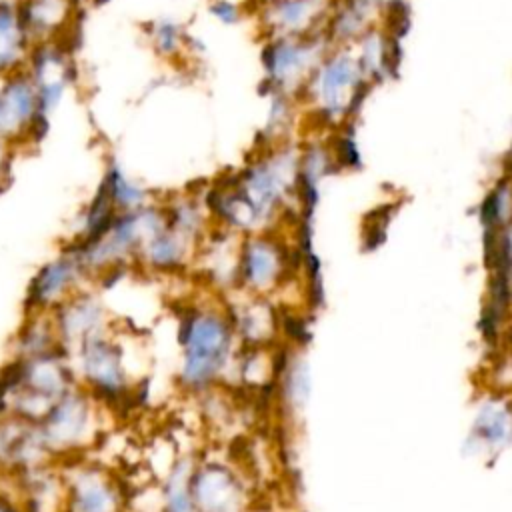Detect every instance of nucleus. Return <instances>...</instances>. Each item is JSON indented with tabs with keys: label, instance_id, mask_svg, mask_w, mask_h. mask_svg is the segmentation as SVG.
<instances>
[{
	"label": "nucleus",
	"instance_id": "nucleus-13",
	"mask_svg": "<svg viewBox=\"0 0 512 512\" xmlns=\"http://www.w3.org/2000/svg\"><path fill=\"white\" fill-rule=\"evenodd\" d=\"M334 0H266L256 8L264 36L326 32Z\"/></svg>",
	"mask_w": 512,
	"mask_h": 512
},
{
	"label": "nucleus",
	"instance_id": "nucleus-7",
	"mask_svg": "<svg viewBox=\"0 0 512 512\" xmlns=\"http://www.w3.org/2000/svg\"><path fill=\"white\" fill-rule=\"evenodd\" d=\"M330 48L332 44L326 32L302 36H264L260 46L264 96H270L272 92H284L298 100L300 90Z\"/></svg>",
	"mask_w": 512,
	"mask_h": 512
},
{
	"label": "nucleus",
	"instance_id": "nucleus-22",
	"mask_svg": "<svg viewBox=\"0 0 512 512\" xmlns=\"http://www.w3.org/2000/svg\"><path fill=\"white\" fill-rule=\"evenodd\" d=\"M78 2H80V0H78Z\"/></svg>",
	"mask_w": 512,
	"mask_h": 512
},
{
	"label": "nucleus",
	"instance_id": "nucleus-9",
	"mask_svg": "<svg viewBox=\"0 0 512 512\" xmlns=\"http://www.w3.org/2000/svg\"><path fill=\"white\" fill-rule=\"evenodd\" d=\"M190 490L198 512H246L248 480L226 458L196 456Z\"/></svg>",
	"mask_w": 512,
	"mask_h": 512
},
{
	"label": "nucleus",
	"instance_id": "nucleus-17",
	"mask_svg": "<svg viewBox=\"0 0 512 512\" xmlns=\"http://www.w3.org/2000/svg\"><path fill=\"white\" fill-rule=\"evenodd\" d=\"M100 184L106 188V192L112 198L118 212L140 210V208L148 206L150 202H154L152 192L144 184H140L138 180L128 176L116 160H108L104 174L100 178Z\"/></svg>",
	"mask_w": 512,
	"mask_h": 512
},
{
	"label": "nucleus",
	"instance_id": "nucleus-21",
	"mask_svg": "<svg viewBox=\"0 0 512 512\" xmlns=\"http://www.w3.org/2000/svg\"><path fill=\"white\" fill-rule=\"evenodd\" d=\"M6 134V98H4V74H0V138Z\"/></svg>",
	"mask_w": 512,
	"mask_h": 512
},
{
	"label": "nucleus",
	"instance_id": "nucleus-5",
	"mask_svg": "<svg viewBox=\"0 0 512 512\" xmlns=\"http://www.w3.org/2000/svg\"><path fill=\"white\" fill-rule=\"evenodd\" d=\"M110 408L86 388H70L38 422L56 464L84 458L104 436Z\"/></svg>",
	"mask_w": 512,
	"mask_h": 512
},
{
	"label": "nucleus",
	"instance_id": "nucleus-19",
	"mask_svg": "<svg viewBox=\"0 0 512 512\" xmlns=\"http://www.w3.org/2000/svg\"><path fill=\"white\" fill-rule=\"evenodd\" d=\"M208 14L224 26H234L244 18V8L236 0H210Z\"/></svg>",
	"mask_w": 512,
	"mask_h": 512
},
{
	"label": "nucleus",
	"instance_id": "nucleus-2",
	"mask_svg": "<svg viewBox=\"0 0 512 512\" xmlns=\"http://www.w3.org/2000/svg\"><path fill=\"white\" fill-rule=\"evenodd\" d=\"M76 374L64 350L10 358L0 374V410L40 422L70 388Z\"/></svg>",
	"mask_w": 512,
	"mask_h": 512
},
{
	"label": "nucleus",
	"instance_id": "nucleus-10",
	"mask_svg": "<svg viewBox=\"0 0 512 512\" xmlns=\"http://www.w3.org/2000/svg\"><path fill=\"white\" fill-rule=\"evenodd\" d=\"M54 464L38 422L0 410V480L14 482Z\"/></svg>",
	"mask_w": 512,
	"mask_h": 512
},
{
	"label": "nucleus",
	"instance_id": "nucleus-8",
	"mask_svg": "<svg viewBox=\"0 0 512 512\" xmlns=\"http://www.w3.org/2000/svg\"><path fill=\"white\" fill-rule=\"evenodd\" d=\"M60 466V512H126L120 478L88 456Z\"/></svg>",
	"mask_w": 512,
	"mask_h": 512
},
{
	"label": "nucleus",
	"instance_id": "nucleus-1",
	"mask_svg": "<svg viewBox=\"0 0 512 512\" xmlns=\"http://www.w3.org/2000/svg\"><path fill=\"white\" fill-rule=\"evenodd\" d=\"M176 350L174 382L182 394L202 398L218 388H230L242 346L222 294L212 292L180 308Z\"/></svg>",
	"mask_w": 512,
	"mask_h": 512
},
{
	"label": "nucleus",
	"instance_id": "nucleus-20",
	"mask_svg": "<svg viewBox=\"0 0 512 512\" xmlns=\"http://www.w3.org/2000/svg\"><path fill=\"white\" fill-rule=\"evenodd\" d=\"M14 152H16V146L0 138V194L8 186V178H10V172H12Z\"/></svg>",
	"mask_w": 512,
	"mask_h": 512
},
{
	"label": "nucleus",
	"instance_id": "nucleus-4",
	"mask_svg": "<svg viewBox=\"0 0 512 512\" xmlns=\"http://www.w3.org/2000/svg\"><path fill=\"white\" fill-rule=\"evenodd\" d=\"M298 268L302 254L280 234V226L244 234L238 240L234 292L272 300Z\"/></svg>",
	"mask_w": 512,
	"mask_h": 512
},
{
	"label": "nucleus",
	"instance_id": "nucleus-18",
	"mask_svg": "<svg viewBox=\"0 0 512 512\" xmlns=\"http://www.w3.org/2000/svg\"><path fill=\"white\" fill-rule=\"evenodd\" d=\"M148 38L152 50L164 60H176L190 48L186 30L172 18H158L150 22Z\"/></svg>",
	"mask_w": 512,
	"mask_h": 512
},
{
	"label": "nucleus",
	"instance_id": "nucleus-15",
	"mask_svg": "<svg viewBox=\"0 0 512 512\" xmlns=\"http://www.w3.org/2000/svg\"><path fill=\"white\" fill-rule=\"evenodd\" d=\"M194 462L196 454L192 452H184L172 458L160 480L158 512H198L190 490V474Z\"/></svg>",
	"mask_w": 512,
	"mask_h": 512
},
{
	"label": "nucleus",
	"instance_id": "nucleus-12",
	"mask_svg": "<svg viewBox=\"0 0 512 512\" xmlns=\"http://www.w3.org/2000/svg\"><path fill=\"white\" fill-rule=\"evenodd\" d=\"M50 314L66 354L116 326V318L108 308L104 294L94 284L72 294Z\"/></svg>",
	"mask_w": 512,
	"mask_h": 512
},
{
	"label": "nucleus",
	"instance_id": "nucleus-16",
	"mask_svg": "<svg viewBox=\"0 0 512 512\" xmlns=\"http://www.w3.org/2000/svg\"><path fill=\"white\" fill-rule=\"evenodd\" d=\"M30 48L32 40L20 22L18 0H0V74L22 68Z\"/></svg>",
	"mask_w": 512,
	"mask_h": 512
},
{
	"label": "nucleus",
	"instance_id": "nucleus-6",
	"mask_svg": "<svg viewBox=\"0 0 512 512\" xmlns=\"http://www.w3.org/2000/svg\"><path fill=\"white\" fill-rule=\"evenodd\" d=\"M370 80L366 78L358 56L346 46H332L310 74L298 94L306 100L316 118L324 124L348 118L364 100Z\"/></svg>",
	"mask_w": 512,
	"mask_h": 512
},
{
	"label": "nucleus",
	"instance_id": "nucleus-3",
	"mask_svg": "<svg viewBox=\"0 0 512 512\" xmlns=\"http://www.w3.org/2000/svg\"><path fill=\"white\" fill-rule=\"evenodd\" d=\"M126 330L118 324L68 354L76 382L96 396L104 406L118 408L136 398L138 376L132 352L126 346Z\"/></svg>",
	"mask_w": 512,
	"mask_h": 512
},
{
	"label": "nucleus",
	"instance_id": "nucleus-11",
	"mask_svg": "<svg viewBox=\"0 0 512 512\" xmlns=\"http://www.w3.org/2000/svg\"><path fill=\"white\" fill-rule=\"evenodd\" d=\"M82 260L70 246H62L56 256L40 264L28 282L24 312H52L78 290L92 286Z\"/></svg>",
	"mask_w": 512,
	"mask_h": 512
},
{
	"label": "nucleus",
	"instance_id": "nucleus-14",
	"mask_svg": "<svg viewBox=\"0 0 512 512\" xmlns=\"http://www.w3.org/2000/svg\"><path fill=\"white\" fill-rule=\"evenodd\" d=\"M22 324L10 344V358H28L64 350L50 312H22Z\"/></svg>",
	"mask_w": 512,
	"mask_h": 512
}]
</instances>
